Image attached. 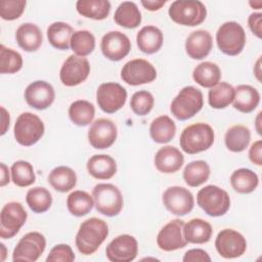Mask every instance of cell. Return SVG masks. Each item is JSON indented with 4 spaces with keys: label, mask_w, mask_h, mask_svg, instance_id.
Segmentation results:
<instances>
[{
    "label": "cell",
    "mask_w": 262,
    "mask_h": 262,
    "mask_svg": "<svg viewBox=\"0 0 262 262\" xmlns=\"http://www.w3.org/2000/svg\"><path fill=\"white\" fill-rule=\"evenodd\" d=\"M108 235V226L102 219L92 217L81 223L76 234V246L83 255H91L97 251Z\"/></svg>",
    "instance_id": "6da1fadb"
},
{
    "label": "cell",
    "mask_w": 262,
    "mask_h": 262,
    "mask_svg": "<svg viewBox=\"0 0 262 262\" xmlns=\"http://www.w3.org/2000/svg\"><path fill=\"white\" fill-rule=\"evenodd\" d=\"M214 130L210 125L195 123L182 131L179 143L184 152L194 155L210 148L214 142Z\"/></svg>",
    "instance_id": "7a4b0ae2"
},
{
    "label": "cell",
    "mask_w": 262,
    "mask_h": 262,
    "mask_svg": "<svg viewBox=\"0 0 262 262\" xmlns=\"http://www.w3.org/2000/svg\"><path fill=\"white\" fill-rule=\"evenodd\" d=\"M168 13L178 25L195 27L205 20L207 9L204 3L198 0H177L172 2Z\"/></svg>",
    "instance_id": "3957f363"
},
{
    "label": "cell",
    "mask_w": 262,
    "mask_h": 262,
    "mask_svg": "<svg viewBox=\"0 0 262 262\" xmlns=\"http://www.w3.org/2000/svg\"><path fill=\"white\" fill-rule=\"evenodd\" d=\"M203 104L202 91L193 86H186L172 100L170 111L176 119L185 121L196 115L202 110Z\"/></svg>",
    "instance_id": "277c9868"
},
{
    "label": "cell",
    "mask_w": 262,
    "mask_h": 262,
    "mask_svg": "<svg viewBox=\"0 0 262 262\" xmlns=\"http://www.w3.org/2000/svg\"><path fill=\"white\" fill-rule=\"evenodd\" d=\"M216 42L221 52L235 56L239 54L246 45V33L236 21L222 24L216 33Z\"/></svg>",
    "instance_id": "5b68a950"
},
{
    "label": "cell",
    "mask_w": 262,
    "mask_h": 262,
    "mask_svg": "<svg viewBox=\"0 0 262 262\" xmlns=\"http://www.w3.org/2000/svg\"><path fill=\"white\" fill-rule=\"evenodd\" d=\"M94 205L102 215L117 216L123 208V195L120 189L111 183H98L92 190Z\"/></svg>",
    "instance_id": "8992f818"
},
{
    "label": "cell",
    "mask_w": 262,
    "mask_h": 262,
    "mask_svg": "<svg viewBox=\"0 0 262 262\" xmlns=\"http://www.w3.org/2000/svg\"><path fill=\"white\" fill-rule=\"evenodd\" d=\"M198 205L212 217L224 215L230 208L228 193L217 185H207L201 188L196 194Z\"/></svg>",
    "instance_id": "52a82bcc"
},
{
    "label": "cell",
    "mask_w": 262,
    "mask_h": 262,
    "mask_svg": "<svg viewBox=\"0 0 262 262\" xmlns=\"http://www.w3.org/2000/svg\"><path fill=\"white\" fill-rule=\"evenodd\" d=\"M45 131L42 120L35 114H20L14 124L13 133L17 143L24 146H31L37 143Z\"/></svg>",
    "instance_id": "ba28073f"
},
{
    "label": "cell",
    "mask_w": 262,
    "mask_h": 262,
    "mask_svg": "<svg viewBox=\"0 0 262 262\" xmlns=\"http://www.w3.org/2000/svg\"><path fill=\"white\" fill-rule=\"evenodd\" d=\"M126 89L115 82L102 83L96 91L97 104L106 114H114L121 110L126 103Z\"/></svg>",
    "instance_id": "9c48e42d"
},
{
    "label": "cell",
    "mask_w": 262,
    "mask_h": 262,
    "mask_svg": "<svg viewBox=\"0 0 262 262\" xmlns=\"http://www.w3.org/2000/svg\"><path fill=\"white\" fill-rule=\"evenodd\" d=\"M28 214L18 202L7 203L0 213V236L13 237L27 221Z\"/></svg>",
    "instance_id": "30bf717a"
},
{
    "label": "cell",
    "mask_w": 262,
    "mask_h": 262,
    "mask_svg": "<svg viewBox=\"0 0 262 262\" xmlns=\"http://www.w3.org/2000/svg\"><path fill=\"white\" fill-rule=\"evenodd\" d=\"M121 78L125 83L131 86H138L156 80L157 70L146 59L135 58L123 66Z\"/></svg>",
    "instance_id": "8fae6325"
},
{
    "label": "cell",
    "mask_w": 262,
    "mask_h": 262,
    "mask_svg": "<svg viewBox=\"0 0 262 262\" xmlns=\"http://www.w3.org/2000/svg\"><path fill=\"white\" fill-rule=\"evenodd\" d=\"M46 248L44 235L38 231L25 234L15 246L12 253L13 261L35 262L43 254Z\"/></svg>",
    "instance_id": "7c38bea8"
},
{
    "label": "cell",
    "mask_w": 262,
    "mask_h": 262,
    "mask_svg": "<svg viewBox=\"0 0 262 262\" xmlns=\"http://www.w3.org/2000/svg\"><path fill=\"white\" fill-rule=\"evenodd\" d=\"M218 254L226 259L241 257L247 249V241L242 233L234 229H222L215 239Z\"/></svg>",
    "instance_id": "4fadbf2b"
},
{
    "label": "cell",
    "mask_w": 262,
    "mask_h": 262,
    "mask_svg": "<svg viewBox=\"0 0 262 262\" xmlns=\"http://www.w3.org/2000/svg\"><path fill=\"white\" fill-rule=\"evenodd\" d=\"M90 74V64L87 58L70 55L61 66L59 79L64 86L73 87L84 82Z\"/></svg>",
    "instance_id": "5bb4252c"
},
{
    "label": "cell",
    "mask_w": 262,
    "mask_h": 262,
    "mask_svg": "<svg viewBox=\"0 0 262 262\" xmlns=\"http://www.w3.org/2000/svg\"><path fill=\"white\" fill-rule=\"evenodd\" d=\"M163 204L174 215L184 216L191 212L194 206L193 194L182 186L168 187L163 193Z\"/></svg>",
    "instance_id": "9a60e30c"
},
{
    "label": "cell",
    "mask_w": 262,
    "mask_h": 262,
    "mask_svg": "<svg viewBox=\"0 0 262 262\" xmlns=\"http://www.w3.org/2000/svg\"><path fill=\"white\" fill-rule=\"evenodd\" d=\"M117 126L106 118L95 120L88 130V140L96 149H104L114 144L117 139Z\"/></svg>",
    "instance_id": "2e32d148"
},
{
    "label": "cell",
    "mask_w": 262,
    "mask_h": 262,
    "mask_svg": "<svg viewBox=\"0 0 262 262\" xmlns=\"http://www.w3.org/2000/svg\"><path fill=\"white\" fill-rule=\"evenodd\" d=\"M137 253V241L130 234L118 235L105 249L106 257L112 262H130L136 258Z\"/></svg>",
    "instance_id": "e0dca14e"
},
{
    "label": "cell",
    "mask_w": 262,
    "mask_h": 262,
    "mask_svg": "<svg viewBox=\"0 0 262 262\" xmlns=\"http://www.w3.org/2000/svg\"><path fill=\"white\" fill-rule=\"evenodd\" d=\"M102 54L113 61L126 57L131 50L130 39L120 31H111L103 35L100 42Z\"/></svg>",
    "instance_id": "ac0fdd59"
},
{
    "label": "cell",
    "mask_w": 262,
    "mask_h": 262,
    "mask_svg": "<svg viewBox=\"0 0 262 262\" xmlns=\"http://www.w3.org/2000/svg\"><path fill=\"white\" fill-rule=\"evenodd\" d=\"M184 224L180 219H174L168 222L158 233L157 244L159 248L166 252L184 248L187 245L183 234Z\"/></svg>",
    "instance_id": "d6986e66"
},
{
    "label": "cell",
    "mask_w": 262,
    "mask_h": 262,
    "mask_svg": "<svg viewBox=\"0 0 262 262\" xmlns=\"http://www.w3.org/2000/svg\"><path fill=\"white\" fill-rule=\"evenodd\" d=\"M54 98V88L46 81H35L25 90L27 103L36 110H46L53 103Z\"/></svg>",
    "instance_id": "ffe728a7"
},
{
    "label": "cell",
    "mask_w": 262,
    "mask_h": 262,
    "mask_svg": "<svg viewBox=\"0 0 262 262\" xmlns=\"http://www.w3.org/2000/svg\"><path fill=\"white\" fill-rule=\"evenodd\" d=\"M212 47V36L206 30H198L190 33L185 41V51L192 59L205 58L209 55Z\"/></svg>",
    "instance_id": "44dd1931"
},
{
    "label": "cell",
    "mask_w": 262,
    "mask_h": 262,
    "mask_svg": "<svg viewBox=\"0 0 262 262\" xmlns=\"http://www.w3.org/2000/svg\"><path fill=\"white\" fill-rule=\"evenodd\" d=\"M183 163L184 157L182 152L171 145L161 147L155 156V166L162 173H175L180 170Z\"/></svg>",
    "instance_id": "7402d4cb"
},
{
    "label": "cell",
    "mask_w": 262,
    "mask_h": 262,
    "mask_svg": "<svg viewBox=\"0 0 262 262\" xmlns=\"http://www.w3.org/2000/svg\"><path fill=\"white\" fill-rule=\"evenodd\" d=\"M15 39L18 46L28 52H33L39 49L42 44L43 36L39 27L32 23L20 25L15 33Z\"/></svg>",
    "instance_id": "603a6c76"
},
{
    "label": "cell",
    "mask_w": 262,
    "mask_h": 262,
    "mask_svg": "<svg viewBox=\"0 0 262 262\" xmlns=\"http://www.w3.org/2000/svg\"><path fill=\"white\" fill-rule=\"evenodd\" d=\"M164 41L162 31L155 26L143 27L136 36V43L140 51L146 54H154L158 52Z\"/></svg>",
    "instance_id": "cb8c5ba5"
},
{
    "label": "cell",
    "mask_w": 262,
    "mask_h": 262,
    "mask_svg": "<svg viewBox=\"0 0 262 262\" xmlns=\"http://www.w3.org/2000/svg\"><path fill=\"white\" fill-rule=\"evenodd\" d=\"M87 170L95 179H111L117 172V164L108 155H94L87 162Z\"/></svg>",
    "instance_id": "d4e9b609"
},
{
    "label": "cell",
    "mask_w": 262,
    "mask_h": 262,
    "mask_svg": "<svg viewBox=\"0 0 262 262\" xmlns=\"http://www.w3.org/2000/svg\"><path fill=\"white\" fill-rule=\"evenodd\" d=\"M233 107L241 113L253 112L260 102V93L251 85H238L234 89Z\"/></svg>",
    "instance_id": "484cf974"
},
{
    "label": "cell",
    "mask_w": 262,
    "mask_h": 262,
    "mask_svg": "<svg viewBox=\"0 0 262 262\" xmlns=\"http://www.w3.org/2000/svg\"><path fill=\"white\" fill-rule=\"evenodd\" d=\"M212 226L209 222L194 218L184 224L183 234L187 243L190 244H205L208 243L212 236Z\"/></svg>",
    "instance_id": "4316f807"
},
{
    "label": "cell",
    "mask_w": 262,
    "mask_h": 262,
    "mask_svg": "<svg viewBox=\"0 0 262 262\" xmlns=\"http://www.w3.org/2000/svg\"><path fill=\"white\" fill-rule=\"evenodd\" d=\"M49 184L59 192H68L76 186V172L67 166L54 168L48 175Z\"/></svg>",
    "instance_id": "83f0119b"
},
{
    "label": "cell",
    "mask_w": 262,
    "mask_h": 262,
    "mask_svg": "<svg viewBox=\"0 0 262 262\" xmlns=\"http://www.w3.org/2000/svg\"><path fill=\"white\" fill-rule=\"evenodd\" d=\"M114 19L121 27L135 29L141 23V12L134 2L124 1L117 7Z\"/></svg>",
    "instance_id": "f1b7e54d"
},
{
    "label": "cell",
    "mask_w": 262,
    "mask_h": 262,
    "mask_svg": "<svg viewBox=\"0 0 262 262\" xmlns=\"http://www.w3.org/2000/svg\"><path fill=\"white\" fill-rule=\"evenodd\" d=\"M176 133V125L174 121L166 116H160L156 118L149 126V135L151 139L157 143L169 142Z\"/></svg>",
    "instance_id": "f546056e"
},
{
    "label": "cell",
    "mask_w": 262,
    "mask_h": 262,
    "mask_svg": "<svg viewBox=\"0 0 262 262\" xmlns=\"http://www.w3.org/2000/svg\"><path fill=\"white\" fill-rule=\"evenodd\" d=\"M79 14L87 18L102 20L111 11V3L107 0H79L76 3Z\"/></svg>",
    "instance_id": "4dcf8cb0"
},
{
    "label": "cell",
    "mask_w": 262,
    "mask_h": 262,
    "mask_svg": "<svg viewBox=\"0 0 262 262\" xmlns=\"http://www.w3.org/2000/svg\"><path fill=\"white\" fill-rule=\"evenodd\" d=\"M73 34L74 30L72 26L63 21H55L47 29V38L49 43L59 50H67L70 48Z\"/></svg>",
    "instance_id": "1f68e13d"
},
{
    "label": "cell",
    "mask_w": 262,
    "mask_h": 262,
    "mask_svg": "<svg viewBox=\"0 0 262 262\" xmlns=\"http://www.w3.org/2000/svg\"><path fill=\"white\" fill-rule=\"evenodd\" d=\"M192 78L202 87L212 88L219 83L221 79V71L216 63L203 61L194 68Z\"/></svg>",
    "instance_id": "d6a6232c"
},
{
    "label": "cell",
    "mask_w": 262,
    "mask_h": 262,
    "mask_svg": "<svg viewBox=\"0 0 262 262\" xmlns=\"http://www.w3.org/2000/svg\"><path fill=\"white\" fill-rule=\"evenodd\" d=\"M251 140V131L244 125H234L230 127L224 136L226 147L233 152L245 150Z\"/></svg>",
    "instance_id": "836d02e7"
},
{
    "label": "cell",
    "mask_w": 262,
    "mask_h": 262,
    "mask_svg": "<svg viewBox=\"0 0 262 262\" xmlns=\"http://www.w3.org/2000/svg\"><path fill=\"white\" fill-rule=\"evenodd\" d=\"M230 184L238 193H251L257 188L259 178L251 169L239 168L231 174Z\"/></svg>",
    "instance_id": "e575fe53"
},
{
    "label": "cell",
    "mask_w": 262,
    "mask_h": 262,
    "mask_svg": "<svg viewBox=\"0 0 262 262\" xmlns=\"http://www.w3.org/2000/svg\"><path fill=\"white\" fill-rule=\"evenodd\" d=\"M210 166L203 160L192 161L183 170V179L188 186L198 187L205 183L210 176Z\"/></svg>",
    "instance_id": "d590c367"
},
{
    "label": "cell",
    "mask_w": 262,
    "mask_h": 262,
    "mask_svg": "<svg viewBox=\"0 0 262 262\" xmlns=\"http://www.w3.org/2000/svg\"><path fill=\"white\" fill-rule=\"evenodd\" d=\"M93 206V196L84 190H75L71 192L67 199L68 210L76 217L87 215L92 210Z\"/></svg>",
    "instance_id": "8d00e7d4"
},
{
    "label": "cell",
    "mask_w": 262,
    "mask_h": 262,
    "mask_svg": "<svg viewBox=\"0 0 262 262\" xmlns=\"http://www.w3.org/2000/svg\"><path fill=\"white\" fill-rule=\"evenodd\" d=\"M234 98V88L226 83L219 82L208 93V102L213 108L221 110L228 106Z\"/></svg>",
    "instance_id": "74e56055"
},
{
    "label": "cell",
    "mask_w": 262,
    "mask_h": 262,
    "mask_svg": "<svg viewBox=\"0 0 262 262\" xmlns=\"http://www.w3.org/2000/svg\"><path fill=\"white\" fill-rule=\"evenodd\" d=\"M95 116L94 105L84 99L74 101L69 107V117L77 126H87L92 123Z\"/></svg>",
    "instance_id": "f35d334b"
},
{
    "label": "cell",
    "mask_w": 262,
    "mask_h": 262,
    "mask_svg": "<svg viewBox=\"0 0 262 262\" xmlns=\"http://www.w3.org/2000/svg\"><path fill=\"white\" fill-rule=\"evenodd\" d=\"M26 202L33 212L40 214L49 210L52 204V196L45 187L36 186L28 190Z\"/></svg>",
    "instance_id": "ab89813d"
},
{
    "label": "cell",
    "mask_w": 262,
    "mask_h": 262,
    "mask_svg": "<svg viewBox=\"0 0 262 262\" xmlns=\"http://www.w3.org/2000/svg\"><path fill=\"white\" fill-rule=\"evenodd\" d=\"M70 47L78 56H87L95 48V37L93 34L87 30H80L74 32Z\"/></svg>",
    "instance_id": "60d3db41"
},
{
    "label": "cell",
    "mask_w": 262,
    "mask_h": 262,
    "mask_svg": "<svg viewBox=\"0 0 262 262\" xmlns=\"http://www.w3.org/2000/svg\"><path fill=\"white\" fill-rule=\"evenodd\" d=\"M11 180L19 187H27L32 185L35 180V172L31 163L27 161H16L11 166Z\"/></svg>",
    "instance_id": "b9f144b4"
},
{
    "label": "cell",
    "mask_w": 262,
    "mask_h": 262,
    "mask_svg": "<svg viewBox=\"0 0 262 262\" xmlns=\"http://www.w3.org/2000/svg\"><path fill=\"white\" fill-rule=\"evenodd\" d=\"M23 67L21 55L5 47L3 44L0 45V73L1 74H14L18 72Z\"/></svg>",
    "instance_id": "7bdbcfd3"
},
{
    "label": "cell",
    "mask_w": 262,
    "mask_h": 262,
    "mask_svg": "<svg viewBox=\"0 0 262 262\" xmlns=\"http://www.w3.org/2000/svg\"><path fill=\"white\" fill-rule=\"evenodd\" d=\"M155 99L150 92L146 90H140L135 92L130 100V106L134 114L137 116L147 115L154 107Z\"/></svg>",
    "instance_id": "ee69618b"
},
{
    "label": "cell",
    "mask_w": 262,
    "mask_h": 262,
    "mask_svg": "<svg viewBox=\"0 0 262 262\" xmlns=\"http://www.w3.org/2000/svg\"><path fill=\"white\" fill-rule=\"evenodd\" d=\"M25 0H4L0 3V16L4 20H14L18 18L26 7Z\"/></svg>",
    "instance_id": "f6af8a7d"
},
{
    "label": "cell",
    "mask_w": 262,
    "mask_h": 262,
    "mask_svg": "<svg viewBox=\"0 0 262 262\" xmlns=\"http://www.w3.org/2000/svg\"><path fill=\"white\" fill-rule=\"evenodd\" d=\"M75 260V254L72 248L66 244L54 246L48 254L47 262H72Z\"/></svg>",
    "instance_id": "bcb514c9"
},
{
    "label": "cell",
    "mask_w": 262,
    "mask_h": 262,
    "mask_svg": "<svg viewBox=\"0 0 262 262\" xmlns=\"http://www.w3.org/2000/svg\"><path fill=\"white\" fill-rule=\"evenodd\" d=\"M182 260L184 262H191V261H208L210 262L211 261V258L210 256L208 255V253L202 249H191V250H188Z\"/></svg>",
    "instance_id": "7dc6e473"
},
{
    "label": "cell",
    "mask_w": 262,
    "mask_h": 262,
    "mask_svg": "<svg viewBox=\"0 0 262 262\" xmlns=\"http://www.w3.org/2000/svg\"><path fill=\"white\" fill-rule=\"evenodd\" d=\"M261 19H262V13L261 12H253V13L250 14V16L248 18V25H249L250 30L258 38L262 37Z\"/></svg>",
    "instance_id": "c3c4849f"
},
{
    "label": "cell",
    "mask_w": 262,
    "mask_h": 262,
    "mask_svg": "<svg viewBox=\"0 0 262 262\" xmlns=\"http://www.w3.org/2000/svg\"><path fill=\"white\" fill-rule=\"evenodd\" d=\"M249 159L257 166L262 165V140H257L251 145L249 150Z\"/></svg>",
    "instance_id": "681fc988"
},
{
    "label": "cell",
    "mask_w": 262,
    "mask_h": 262,
    "mask_svg": "<svg viewBox=\"0 0 262 262\" xmlns=\"http://www.w3.org/2000/svg\"><path fill=\"white\" fill-rule=\"evenodd\" d=\"M141 4L145 9L156 11L166 4V0H141Z\"/></svg>",
    "instance_id": "f907efd6"
},
{
    "label": "cell",
    "mask_w": 262,
    "mask_h": 262,
    "mask_svg": "<svg viewBox=\"0 0 262 262\" xmlns=\"http://www.w3.org/2000/svg\"><path fill=\"white\" fill-rule=\"evenodd\" d=\"M1 135H4L7 131V129L9 128V122H10V117H9V113L5 110L4 106H1Z\"/></svg>",
    "instance_id": "816d5d0a"
},
{
    "label": "cell",
    "mask_w": 262,
    "mask_h": 262,
    "mask_svg": "<svg viewBox=\"0 0 262 262\" xmlns=\"http://www.w3.org/2000/svg\"><path fill=\"white\" fill-rule=\"evenodd\" d=\"M1 167V181H0V186H5L7 183H9V170L8 167L4 164L1 163L0 164Z\"/></svg>",
    "instance_id": "f5cc1de1"
},
{
    "label": "cell",
    "mask_w": 262,
    "mask_h": 262,
    "mask_svg": "<svg viewBox=\"0 0 262 262\" xmlns=\"http://www.w3.org/2000/svg\"><path fill=\"white\" fill-rule=\"evenodd\" d=\"M260 63H261V58L259 57L256 64L254 66V74L258 81H261V66H260Z\"/></svg>",
    "instance_id": "db71d44e"
},
{
    "label": "cell",
    "mask_w": 262,
    "mask_h": 262,
    "mask_svg": "<svg viewBox=\"0 0 262 262\" xmlns=\"http://www.w3.org/2000/svg\"><path fill=\"white\" fill-rule=\"evenodd\" d=\"M261 115H262V113L259 112L258 115H257V118H256V123H255L256 130H257V132H258L259 135L262 134V131H261V130H262V129H261Z\"/></svg>",
    "instance_id": "11a10c76"
},
{
    "label": "cell",
    "mask_w": 262,
    "mask_h": 262,
    "mask_svg": "<svg viewBox=\"0 0 262 262\" xmlns=\"http://www.w3.org/2000/svg\"><path fill=\"white\" fill-rule=\"evenodd\" d=\"M249 4H250V6L253 7L254 9H260L261 6H262V1H254V2H253V1H250Z\"/></svg>",
    "instance_id": "9f6ffc18"
},
{
    "label": "cell",
    "mask_w": 262,
    "mask_h": 262,
    "mask_svg": "<svg viewBox=\"0 0 262 262\" xmlns=\"http://www.w3.org/2000/svg\"><path fill=\"white\" fill-rule=\"evenodd\" d=\"M0 246H1V249H2V257H1V260L3 261L4 259H5V255H6V249H5V247H4V245L1 243L0 244Z\"/></svg>",
    "instance_id": "6f0895ef"
}]
</instances>
